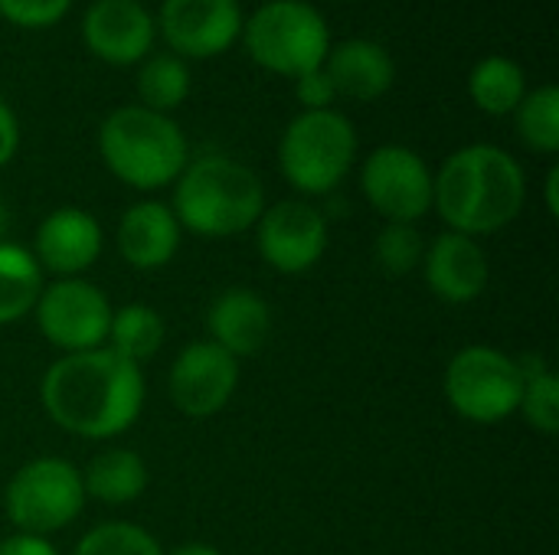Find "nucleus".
I'll return each instance as SVG.
<instances>
[{"instance_id":"obj_24","label":"nucleus","mask_w":559,"mask_h":555,"mask_svg":"<svg viewBox=\"0 0 559 555\" xmlns=\"http://www.w3.org/2000/svg\"><path fill=\"white\" fill-rule=\"evenodd\" d=\"M138 95H141V108L157 111V114H170L174 108H180L190 95V65L187 59L174 56V52H160V56H147L144 62H138Z\"/></svg>"},{"instance_id":"obj_18","label":"nucleus","mask_w":559,"mask_h":555,"mask_svg":"<svg viewBox=\"0 0 559 555\" xmlns=\"http://www.w3.org/2000/svg\"><path fill=\"white\" fill-rule=\"evenodd\" d=\"M206 330L216 347H223L229 357H255L272 334V311L262 294L252 288H226L210 301L206 311Z\"/></svg>"},{"instance_id":"obj_13","label":"nucleus","mask_w":559,"mask_h":555,"mask_svg":"<svg viewBox=\"0 0 559 555\" xmlns=\"http://www.w3.org/2000/svg\"><path fill=\"white\" fill-rule=\"evenodd\" d=\"M239 386V360L213 340L187 343L167 373V393L187 419H210L229 406Z\"/></svg>"},{"instance_id":"obj_36","label":"nucleus","mask_w":559,"mask_h":555,"mask_svg":"<svg viewBox=\"0 0 559 555\" xmlns=\"http://www.w3.org/2000/svg\"><path fill=\"white\" fill-rule=\"evenodd\" d=\"M337 3H344V0H337Z\"/></svg>"},{"instance_id":"obj_30","label":"nucleus","mask_w":559,"mask_h":555,"mask_svg":"<svg viewBox=\"0 0 559 555\" xmlns=\"http://www.w3.org/2000/svg\"><path fill=\"white\" fill-rule=\"evenodd\" d=\"M295 95H298V101L305 105V111H324V108H331V105L337 101V92H334V85H331L324 65H321V69H311V72H305V75H298V79H295Z\"/></svg>"},{"instance_id":"obj_10","label":"nucleus","mask_w":559,"mask_h":555,"mask_svg":"<svg viewBox=\"0 0 559 555\" xmlns=\"http://www.w3.org/2000/svg\"><path fill=\"white\" fill-rule=\"evenodd\" d=\"M360 190L386 222H419L432 209V170L403 144L377 147L360 167Z\"/></svg>"},{"instance_id":"obj_21","label":"nucleus","mask_w":559,"mask_h":555,"mask_svg":"<svg viewBox=\"0 0 559 555\" xmlns=\"http://www.w3.org/2000/svg\"><path fill=\"white\" fill-rule=\"evenodd\" d=\"M468 95L478 111L508 118L527 95V75L518 59L485 56L481 62H475V69L468 75Z\"/></svg>"},{"instance_id":"obj_2","label":"nucleus","mask_w":559,"mask_h":555,"mask_svg":"<svg viewBox=\"0 0 559 555\" xmlns=\"http://www.w3.org/2000/svg\"><path fill=\"white\" fill-rule=\"evenodd\" d=\"M527 200L524 167L495 144H468L432 173V209L452 232L481 239L511 226Z\"/></svg>"},{"instance_id":"obj_11","label":"nucleus","mask_w":559,"mask_h":555,"mask_svg":"<svg viewBox=\"0 0 559 555\" xmlns=\"http://www.w3.org/2000/svg\"><path fill=\"white\" fill-rule=\"evenodd\" d=\"M255 249L278 275H305L328 252V216L308 200H278L262 209Z\"/></svg>"},{"instance_id":"obj_19","label":"nucleus","mask_w":559,"mask_h":555,"mask_svg":"<svg viewBox=\"0 0 559 555\" xmlns=\"http://www.w3.org/2000/svg\"><path fill=\"white\" fill-rule=\"evenodd\" d=\"M324 72H328L337 98L377 101L393 88L396 62L386 52V46H380L377 39L354 36V39H344L328 49Z\"/></svg>"},{"instance_id":"obj_27","label":"nucleus","mask_w":559,"mask_h":555,"mask_svg":"<svg viewBox=\"0 0 559 555\" xmlns=\"http://www.w3.org/2000/svg\"><path fill=\"white\" fill-rule=\"evenodd\" d=\"M72 555H164L160 543L138 523H98L92 527L79 543Z\"/></svg>"},{"instance_id":"obj_3","label":"nucleus","mask_w":559,"mask_h":555,"mask_svg":"<svg viewBox=\"0 0 559 555\" xmlns=\"http://www.w3.org/2000/svg\"><path fill=\"white\" fill-rule=\"evenodd\" d=\"M180 229L203 239H233L249 232L265 209V186L252 167L226 157H193L174 180L170 203Z\"/></svg>"},{"instance_id":"obj_23","label":"nucleus","mask_w":559,"mask_h":555,"mask_svg":"<svg viewBox=\"0 0 559 555\" xmlns=\"http://www.w3.org/2000/svg\"><path fill=\"white\" fill-rule=\"evenodd\" d=\"M167 327L160 311H154L151 304H124L111 314V327H108V340L105 347L111 353H118L121 360L141 366L151 357H157V350L164 347Z\"/></svg>"},{"instance_id":"obj_28","label":"nucleus","mask_w":559,"mask_h":555,"mask_svg":"<svg viewBox=\"0 0 559 555\" xmlns=\"http://www.w3.org/2000/svg\"><path fill=\"white\" fill-rule=\"evenodd\" d=\"M373 255L386 275H413L416 268H423L426 239L413 222H386L373 242Z\"/></svg>"},{"instance_id":"obj_29","label":"nucleus","mask_w":559,"mask_h":555,"mask_svg":"<svg viewBox=\"0 0 559 555\" xmlns=\"http://www.w3.org/2000/svg\"><path fill=\"white\" fill-rule=\"evenodd\" d=\"M72 0H0V16L20 29L56 26L69 13Z\"/></svg>"},{"instance_id":"obj_7","label":"nucleus","mask_w":559,"mask_h":555,"mask_svg":"<svg viewBox=\"0 0 559 555\" xmlns=\"http://www.w3.org/2000/svg\"><path fill=\"white\" fill-rule=\"evenodd\" d=\"M521 389V363L488 343L462 347L449 360L442 376L445 402L472 425H501L504 419H511L518 412Z\"/></svg>"},{"instance_id":"obj_6","label":"nucleus","mask_w":559,"mask_h":555,"mask_svg":"<svg viewBox=\"0 0 559 555\" xmlns=\"http://www.w3.org/2000/svg\"><path fill=\"white\" fill-rule=\"evenodd\" d=\"M239 39H246L255 65L292 82L311 69H321L331 49L324 16L305 0H269L255 7L242 23Z\"/></svg>"},{"instance_id":"obj_14","label":"nucleus","mask_w":559,"mask_h":555,"mask_svg":"<svg viewBox=\"0 0 559 555\" xmlns=\"http://www.w3.org/2000/svg\"><path fill=\"white\" fill-rule=\"evenodd\" d=\"M82 39L108 65H138L151 56L157 23L141 0H95L82 16Z\"/></svg>"},{"instance_id":"obj_35","label":"nucleus","mask_w":559,"mask_h":555,"mask_svg":"<svg viewBox=\"0 0 559 555\" xmlns=\"http://www.w3.org/2000/svg\"><path fill=\"white\" fill-rule=\"evenodd\" d=\"M3 236H7V206H3V200H0V242H7Z\"/></svg>"},{"instance_id":"obj_20","label":"nucleus","mask_w":559,"mask_h":555,"mask_svg":"<svg viewBox=\"0 0 559 555\" xmlns=\"http://www.w3.org/2000/svg\"><path fill=\"white\" fill-rule=\"evenodd\" d=\"M85 497L105 507H128L147 487V464L131 448H105L82 471Z\"/></svg>"},{"instance_id":"obj_31","label":"nucleus","mask_w":559,"mask_h":555,"mask_svg":"<svg viewBox=\"0 0 559 555\" xmlns=\"http://www.w3.org/2000/svg\"><path fill=\"white\" fill-rule=\"evenodd\" d=\"M16 150H20V121L13 108L0 98V170L16 157Z\"/></svg>"},{"instance_id":"obj_33","label":"nucleus","mask_w":559,"mask_h":555,"mask_svg":"<svg viewBox=\"0 0 559 555\" xmlns=\"http://www.w3.org/2000/svg\"><path fill=\"white\" fill-rule=\"evenodd\" d=\"M544 196H547V213L557 219L559 216V167L547 170V183H544Z\"/></svg>"},{"instance_id":"obj_1","label":"nucleus","mask_w":559,"mask_h":555,"mask_svg":"<svg viewBox=\"0 0 559 555\" xmlns=\"http://www.w3.org/2000/svg\"><path fill=\"white\" fill-rule=\"evenodd\" d=\"M144 373L108 347L62 353L39 383L46 415L69 435L108 442L124 435L144 409Z\"/></svg>"},{"instance_id":"obj_32","label":"nucleus","mask_w":559,"mask_h":555,"mask_svg":"<svg viewBox=\"0 0 559 555\" xmlns=\"http://www.w3.org/2000/svg\"><path fill=\"white\" fill-rule=\"evenodd\" d=\"M0 555H59L56 546L46 536H29V533H13L0 540Z\"/></svg>"},{"instance_id":"obj_17","label":"nucleus","mask_w":559,"mask_h":555,"mask_svg":"<svg viewBox=\"0 0 559 555\" xmlns=\"http://www.w3.org/2000/svg\"><path fill=\"white\" fill-rule=\"evenodd\" d=\"M180 222L160 200H141L118 219V252L134 272H160L180 249Z\"/></svg>"},{"instance_id":"obj_22","label":"nucleus","mask_w":559,"mask_h":555,"mask_svg":"<svg viewBox=\"0 0 559 555\" xmlns=\"http://www.w3.org/2000/svg\"><path fill=\"white\" fill-rule=\"evenodd\" d=\"M43 294V268L33 252L13 242H0V327L33 314Z\"/></svg>"},{"instance_id":"obj_5","label":"nucleus","mask_w":559,"mask_h":555,"mask_svg":"<svg viewBox=\"0 0 559 555\" xmlns=\"http://www.w3.org/2000/svg\"><path fill=\"white\" fill-rule=\"evenodd\" d=\"M357 160V131L334 111H301L278 141V170L301 196L334 193Z\"/></svg>"},{"instance_id":"obj_34","label":"nucleus","mask_w":559,"mask_h":555,"mask_svg":"<svg viewBox=\"0 0 559 555\" xmlns=\"http://www.w3.org/2000/svg\"><path fill=\"white\" fill-rule=\"evenodd\" d=\"M164 555H223L216 546H210V543H180V546H174L170 553Z\"/></svg>"},{"instance_id":"obj_26","label":"nucleus","mask_w":559,"mask_h":555,"mask_svg":"<svg viewBox=\"0 0 559 555\" xmlns=\"http://www.w3.org/2000/svg\"><path fill=\"white\" fill-rule=\"evenodd\" d=\"M524 373V389L518 412L540 435L559 432V379L544 360H518Z\"/></svg>"},{"instance_id":"obj_25","label":"nucleus","mask_w":559,"mask_h":555,"mask_svg":"<svg viewBox=\"0 0 559 555\" xmlns=\"http://www.w3.org/2000/svg\"><path fill=\"white\" fill-rule=\"evenodd\" d=\"M514 128L518 137L537 150L554 157L559 150V88L554 82L527 88L521 105L514 108Z\"/></svg>"},{"instance_id":"obj_12","label":"nucleus","mask_w":559,"mask_h":555,"mask_svg":"<svg viewBox=\"0 0 559 555\" xmlns=\"http://www.w3.org/2000/svg\"><path fill=\"white\" fill-rule=\"evenodd\" d=\"M154 23L174 56L213 59L239 43L246 16L239 0H164Z\"/></svg>"},{"instance_id":"obj_15","label":"nucleus","mask_w":559,"mask_h":555,"mask_svg":"<svg viewBox=\"0 0 559 555\" xmlns=\"http://www.w3.org/2000/svg\"><path fill=\"white\" fill-rule=\"evenodd\" d=\"M102 245L105 236L92 213L79 206H59L39 222L33 258L56 278H82L98 262Z\"/></svg>"},{"instance_id":"obj_8","label":"nucleus","mask_w":559,"mask_h":555,"mask_svg":"<svg viewBox=\"0 0 559 555\" xmlns=\"http://www.w3.org/2000/svg\"><path fill=\"white\" fill-rule=\"evenodd\" d=\"M82 471L66 458L26 461L3 491V514L16 533L52 536L79 520L85 507Z\"/></svg>"},{"instance_id":"obj_9","label":"nucleus","mask_w":559,"mask_h":555,"mask_svg":"<svg viewBox=\"0 0 559 555\" xmlns=\"http://www.w3.org/2000/svg\"><path fill=\"white\" fill-rule=\"evenodd\" d=\"M33 314L49 347L59 353H85L105 347L115 307L98 285L85 278H56L52 285H43Z\"/></svg>"},{"instance_id":"obj_4","label":"nucleus","mask_w":559,"mask_h":555,"mask_svg":"<svg viewBox=\"0 0 559 555\" xmlns=\"http://www.w3.org/2000/svg\"><path fill=\"white\" fill-rule=\"evenodd\" d=\"M98 154L115 180L138 193L174 186L190 164V144L180 124L170 114L141 105H121L105 114L98 128Z\"/></svg>"},{"instance_id":"obj_16","label":"nucleus","mask_w":559,"mask_h":555,"mask_svg":"<svg viewBox=\"0 0 559 555\" xmlns=\"http://www.w3.org/2000/svg\"><path fill=\"white\" fill-rule=\"evenodd\" d=\"M488 252L478 239L462 232H442L426 245L423 278L429 291L445 304H472L488 288Z\"/></svg>"}]
</instances>
